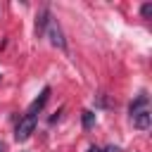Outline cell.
Returning <instances> with one entry per match:
<instances>
[{
	"mask_svg": "<svg viewBox=\"0 0 152 152\" xmlns=\"http://www.w3.org/2000/svg\"><path fill=\"white\" fill-rule=\"evenodd\" d=\"M147 104H150V97L145 95V93H140L133 102H131V107H128V112H131V116L133 114H138V112H142V109H147Z\"/></svg>",
	"mask_w": 152,
	"mask_h": 152,
	"instance_id": "5",
	"label": "cell"
},
{
	"mask_svg": "<svg viewBox=\"0 0 152 152\" xmlns=\"http://www.w3.org/2000/svg\"><path fill=\"white\" fill-rule=\"evenodd\" d=\"M104 152H119V147H116V145H109V147H107Z\"/></svg>",
	"mask_w": 152,
	"mask_h": 152,
	"instance_id": "8",
	"label": "cell"
},
{
	"mask_svg": "<svg viewBox=\"0 0 152 152\" xmlns=\"http://www.w3.org/2000/svg\"><path fill=\"white\" fill-rule=\"evenodd\" d=\"M48 21H50V10H48V7H43V10L38 12V17H36V36H38V38L45 33Z\"/></svg>",
	"mask_w": 152,
	"mask_h": 152,
	"instance_id": "4",
	"label": "cell"
},
{
	"mask_svg": "<svg viewBox=\"0 0 152 152\" xmlns=\"http://www.w3.org/2000/svg\"><path fill=\"white\" fill-rule=\"evenodd\" d=\"M140 14H142V19H150V17H152V2H145V5L140 7Z\"/></svg>",
	"mask_w": 152,
	"mask_h": 152,
	"instance_id": "7",
	"label": "cell"
},
{
	"mask_svg": "<svg viewBox=\"0 0 152 152\" xmlns=\"http://www.w3.org/2000/svg\"><path fill=\"white\" fill-rule=\"evenodd\" d=\"M131 119H133V126H135L138 131H147L150 124H152V114H150V109H142V112L133 114Z\"/></svg>",
	"mask_w": 152,
	"mask_h": 152,
	"instance_id": "3",
	"label": "cell"
},
{
	"mask_svg": "<svg viewBox=\"0 0 152 152\" xmlns=\"http://www.w3.org/2000/svg\"><path fill=\"white\" fill-rule=\"evenodd\" d=\"M81 121H83V128H93V124H95V112L86 109L83 116H81Z\"/></svg>",
	"mask_w": 152,
	"mask_h": 152,
	"instance_id": "6",
	"label": "cell"
},
{
	"mask_svg": "<svg viewBox=\"0 0 152 152\" xmlns=\"http://www.w3.org/2000/svg\"><path fill=\"white\" fill-rule=\"evenodd\" d=\"M88 152H100V150H97V147H90V150H88Z\"/></svg>",
	"mask_w": 152,
	"mask_h": 152,
	"instance_id": "9",
	"label": "cell"
},
{
	"mask_svg": "<svg viewBox=\"0 0 152 152\" xmlns=\"http://www.w3.org/2000/svg\"><path fill=\"white\" fill-rule=\"evenodd\" d=\"M0 152H2V142H0Z\"/></svg>",
	"mask_w": 152,
	"mask_h": 152,
	"instance_id": "10",
	"label": "cell"
},
{
	"mask_svg": "<svg viewBox=\"0 0 152 152\" xmlns=\"http://www.w3.org/2000/svg\"><path fill=\"white\" fill-rule=\"evenodd\" d=\"M48 97H50V88H43V93L31 102V107L26 109V114L19 119V124H17V131H14V138L17 140H26L33 131H36V124H38V114H40V109L45 107V102H48Z\"/></svg>",
	"mask_w": 152,
	"mask_h": 152,
	"instance_id": "1",
	"label": "cell"
},
{
	"mask_svg": "<svg viewBox=\"0 0 152 152\" xmlns=\"http://www.w3.org/2000/svg\"><path fill=\"white\" fill-rule=\"evenodd\" d=\"M48 38H50V43L55 45V48H59V50H64L66 48V40H64V33H62V28H59V24L50 17V21H48Z\"/></svg>",
	"mask_w": 152,
	"mask_h": 152,
	"instance_id": "2",
	"label": "cell"
}]
</instances>
